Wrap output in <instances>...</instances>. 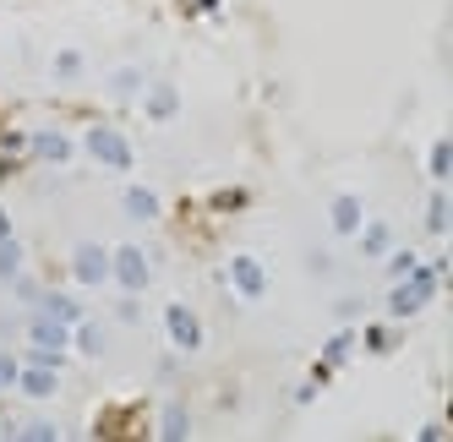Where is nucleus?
<instances>
[{
    "label": "nucleus",
    "instance_id": "16",
    "mask_svg": "<svg viewBox=\"0 0 453 442\" xmlns=\"http://www.w3.org/2000/svg\"><path fill=\"white\" fill-rule=\"evenodd\" d=\"M165 437H191V415H186V404H170V409H165Z\"/></svg>",
    "mask_w": 453,
    "mask_h": 442
},
{
    "label": "nucleus",
    "instance_id": "8",
    "mask_svg": "<svg viewBox=\"0 0 453 442\" xmlns=\"http://www.w3.org/2000/svg\"><path fill=\"white\" fill-rule=\"evenodd\" d=\"M17 383H22V393H34V399H50V393L60 388V377H55V366H39V361H27V366L17 371Z\"/></svg>",
    "mask_w": 453,
    "mask_h": 442
},
{
    "label": "nucleus",
    "instance_id": "13",
    "mask_svg": "<svg viewBox=\"0 0 453 442\" xmlns=\"http://www.w3.org/2000/svg\"><path fill=\"white\" fill-rule=\"evenodd\" d=\"M126 213L132 218H158V197L142 192V186H132V192H126Z\"/></svg>",
    "mask_w": 453,
    "mask_h": 442
},
{
    "label": "nucleus",
    "instance_id": "27",
    "mask_svg": "<svg viewBox=\"0 0 453 442\" xmlns=\"http://www.w3.org/2000/svg\"><path fill=\"white\" fill-rule=\"evenodd\" d=\"M6 383H17V366H12L6 355H0V388H6Z\"/></svg>",
    "mask_w": 453,
    "mask_h": 442
},
{
    "label": "nucleus",
    "instance_id": "17",
    "mask_svg": "<svg viewBox=\"0 0 453 442\" xmlns=\"http://www.w3.org/2000/svg\"><path fill=\"white\" fill-rule=\"evenodd\" d=\"M137 88H142V72H137V66H126V72H115V82H110V93H115V99H132Z\"/></svg>",
    "mask_w": 453,
    "mask_h": 442
},
{
    "label": "nucleus",
    "instance_id": "29",
    "mask_svg": "<svg viewBox=\"0 0 453 442\" xmlns=\"http://www.w3.org/2000/svg\"><path fill=\"white\" fill-rule=\"evenodd\" d=\"M197 6H203V11H213V6H219V0H197Z\"/></svg>",
    "mask_w": 453,
    "mask_h": 442
},
{
    "label": "nucleus",
    "instance_id": "6",
    "mask_svg": "<svg viewBox=\"0 0 453 442\" xmlns=\"http://www.w3.org/2000/svg\"><path fill=\"white\" fill-rule=\"evenodd\" d=\"M165 328H170V344H175V350H186V355L203 344V323L191 317L186 306H170V311H165Z\"/></svg>",
    "mask_w": 453,
    "mask_h": 442
},
{
    "label": "nucleus",
    "instance_id": "9",
    "mask_svg": "<svg viewBox=\"0 0 453 442\" xmlns=\"http://www.w3.org/2000/svg\"><path fill=\"white\" fill-rule=\"evenodd\" d=\"M142 110H148V120H170V115L180 110L175 82H153V88H148V99H142Z\"/></svg>",
    "mask_w": 453,
    "mask_h": 442
},
{
    "label": "nucleus",
    "instance_id": "15",
    "mask_svg": "<svg viewBox=\"0 0 453 442\" xmlns=\"http://www.w3.org/2000/svg\"><path fill=\"white\" fill-rule=\"evenodd\" d=\"M12 273H22V246L6 235L0 240V278H12Z\"/></svg>",
    "mask_w": 453,
    "mask_h": 442
},
{
    "label": "nucleus",
    "instance_id": "7",
    "mask_svg": "<svg viewBox=\"0 0 453 442\" xmlns=\"http://www.w3.org/2000/svg\"><path fill=\"white\" fill-rule=\"evenodd\" d=\"M230 278H235V290L246 301H263V290H268V273H263V263H257V257H235L230 263Z\"/></svg>",
    "mask_w": 453,
    "mask_h": 442
},
{
    "label": "nucleus",
    "instance_id": "19",
    "mask_svg": "<svg viewBox=\"0 0 453 442\" xmlns=\"http://www.w3.org/2000/svg\"><path fill=\"white\" fill-rule=\"evenodd\" d=\"M448 164H453V148H448V142H437V148H432V170H426V175H432V180H448Z\"/></svg>",
    "mask_w": 453,
    "mask_h": 442
},
{
    "label": "nucleus",
    "instance_id": "10",
    "mask_svg": "<svg viewBox=\"0 0 453 442\" xmlns=\"http://www.w3.org/2000/svg\"><path fill=\"white\" fill-rule=\"evenodd\" d=\"M328 218H334L339 235H355V230H361V218H366V213H361V197H349V192L334 197V213H328Z\"/></svg>",
    "mask_w": 453,
    "mask_h": 442
},
{
    "label": "nucleus",
    "instance_id": "28",
    "mask_svg": "<svg viewBox=\"0 0 453 442\" xmlns=\"http://www.w3.org/2000/svg\"><path fill=\"white\" fill-rule=\"evenodd\" d=\"M6 235H12V218H6V213H0V240H6Z\"/></svg>",
    "mask_w": 453,
    "mask_h": 442
},
{
    "label": "nucleus",
    "instance_id": "20",
    "mask_svg": "<svg viewBox=\"0 0 453 442\" xmlns=\"http://www.w3.org/2000/svg\"><path fill=\"white\" fill-rule=\"evenodd\" d=\"M426 225H432V235H442V230H448V197H442V192H437V197H432V208H426Z\"/></svg>",
    "mask_w": 453,
    "mask_h": 442
},
{
    "label": "nucleus",
    "instance_id": "12",
    "mask_svg": "<svg viewBox=\"0 0 453 442\" xmlns=\"http://www.w3.org/2000/svg\"><path fill=\"white\" fill-rule=\"evenodd\" d=\"M39 301H44V317L66 323V328H77V323H82V306H77L72 295H39Z\"/></svg>",
    "mask_w": 453,
    "mask_h": 442
},
{
    "label": "nucleus",
    "instance_id": "1",
    "mask_svg": "<svg viewBox=\"0 0 453 442\" xmlns=\"http://www.w3.org/2000/svg\"><path fill=\"white\" fill-rule=\"evenodd\" d=\"M437 295V268H410L404 278H394V295H388V311H394V317H415L420 306H426Z\"/></svg>",
    "mask_w": 453,
    "mask_h": 442
},
{
    "label": "nucleus",
    "instance_id": "4",
    "mask_svg": "<svg viewBox=\"0 0 453 442\" xmlns=\"http://www.w3.org/2000/svg\"><path fill=\"white\" fill-rule=\"evenodd\" d=\"M110 273L120 278V290H132V295L148 290V273H153V268H148V251H142V246H120L115 257H110Z\"/></svg>",
    "mask_w": 453,
    "mask_h": 442
},
{
    "label": "nucleus",
    "instance_id": "21",
    "mask_svg": "<svg viewBox=\"0 0 453 442\" xmlns=\"http://www.w3.org/2000/svg\"><path fill=\"white\" fill-rule=\"evenodd\" d=\"M366 350L372 355H388V350H394V333H388V328H366Z\"/></svg>",
    "mask_w": 453,
    "mask_h": 442
},
{
    "label": "nucleus",
    "instance_id": "5",
    "mask_svg": "<svg viewBox=\"0 0 453 442\" xmlns=\"http://www.w3.org/2000/svg\"><path fill=\"white\" fill-rule=\"evenodd\" d=\"M72 273H77L82 284H104V278H110V251L93 246V240H82V246L72 251Z\"/></svg>",
    "mask_w": 453,
    "mask_h": 442
},
{
    "label": "nucleus",
    "instance_id": "23",
    "mask_svg": "<svg viewBox=\"0 0 453 442\" xmlns=\"http://www.w3.org/2000/svg\"><path fill=\"white\" fill-rule=\"evenodd\" d=\"M22 437H34V442H50V437H60V426H50V421H34V426H22Z\"/></svg>",
    "mask_w": 453,
    "mask_h": 442
},
{
    "label": "nucleus",
    "instance_id": "25",
    "mask_svg": "<svg viewBox=\"0 0 453 442\" xmlns=\"http://www.w3.org/2000/svg\"><path fill=\"white\" fill-rule=\"evenodd\" d=\"M349 344H355V339H349V333H339V339H334V344H328V361H334V366H339V361H344V355H349Z\"/></svg>",
    "mask_w": 453,
    "mask_h": 442
},
{
    "label": "nucleus",
    "instance_id": "3",
    "mask_svg": "<svg viewBox=\"0 0 453 442\" xmlns=\"http://www.w3.org/2000/svg\"><path fill=\"white\" fill-rule=\"evenodd\" d=\"M88 153L104 170H132V148H126V137L115 132V126H93V132H88Z\"/></svg>",
    "mask_w": 453,
    "mask_h": 442
},
{
    "label": "nucleus",
    "instance_id": "14",
    "mask_svg": "<svg viewBox=\"0 0 453 442\" xmlns=\"http://www.w3.org/2000/svg\"><path fill=\"white\" fill-rule=\"evenodd\" d=\"M355 235H361V251H366V257H388V230H382V225H366V230H355Z\"/></svg>",
    "mask_w": 453,
    "mask_h": 442
},
{
    "label": "nucleus",
    "instance_id": "18",
    "mask_svg": "<svg viewBox=\"0 0 453 442\" xmlns=\"http://www.w3.org/2000/svg\"><path fill=\"white\" fill-rule=\"evenodd\" d=\"M77 344H82V355H104V333L93 323H77Z\"/></svg>",
    "mask_w": 453,
    "mask_h": 442
},
{
    "label": "nucleus",
    "instance_id": "2",
    "mask_svg": "<svg viewBox=\"0 0 453 442\" xmlns=\"http://www.w3.org/2000/svg\"><path fill=\"white\" fill-rule=\"evenodd\" d=\"M27 339H34V361H39V366H60V350L72 344V328L39 311V317L27 323Z\"/></svg>",
    "mask_w": 453,
    "mask_h": 442
},
{
    "label": "nucleus",
    "instance_id": "24",
    "mask_svg": "<svg viewBox=\"0 0 453 442\" xmlns=\"http://www.w3.org/2000/svg\"><path fill=\"white\" fill-rule=\"evenodd\" d=\"M415 268V257H410V251H399V257H388V273H394V278H404Z\"/></svg>",
    "mask_w": 453,
    "mask_h": 442
},
{
    "label": "nucleus",
    "instance_id": "11",
    "mask_svg": "<svg viewBox=\"0 0 453 442\" xmlns=\"http://www.w3.org/2000/svg\"><path fill=\"white\" fill-rule=\"evenodd\" d=\"M34 153H39L44 164H66V159H72V142L60 137V132H39V137H34Z\"/></svg>",
    "mask_w": 453,
    "mask_h": 442
},
{
    "label": "nucleus",
    "instance_id": "26",
    "mask_svg": "<svg viewBox=\"0 0 453 442\" xmlns=\"http://www.w3.org/2000/svg\"><path fill=\"white\" fill-rule=\"evenodd\" d=\"M12 284H17V295H22V301H39V284H34V278H22V273H12Z\"/></svg>",
    "mask_w": 453,
    "mask_h": 442
},
{
    "label": "nucleus",
    "instance_id": "22",
    "mask_svg": "<svg viewBox=\"0 0 453 442\" xmlns=\"http://www.w3.org/2000/svg\"><path fill=\"white\" fill-rule=\"evenodd\" d=\"M77 72H82V55H72V50L55 55V77H77Z\"/></svg>",
    "mask_w": 453,
    "mask_h": 442
}]
</instances>
